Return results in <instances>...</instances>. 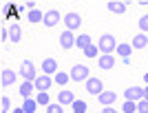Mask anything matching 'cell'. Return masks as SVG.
<instances>
[{"instance_id": "e575fe53", "label": "cell", "mask_w": 148, "mask_h": 113, "mask_svg": "<svg viewBox=\"0 0 148 113\" xmlns=\"http://www.w3.org/2000/svg\"><path fill=\"white\" fill-rule=\"evenodd\" d=\"M13 113H25V111H22V107H20V109H16V111H13Z\"/></svg>"}, {"instance_id": "277c9868", "label": "cell", "mask_w": 148, "mask_h": 113, "mask_svg": "<svg viewBox=\"0 0 148 113\" xmlns=\"http://www.w3.org/2000/svg\"><path fill=\"white\" fill-rule=\"evenodd\" d=\"M71 80L75 82H82V80H88V75H91V71H88V67H84V64H75L73 69H71Z\"/></svg>"}, {"instance_id": "484cf974", "label": "cell", "mask_w": 148, "mask_h": 113, "mask_svg": "<svg viewBox=\"0 0 148 113\" xmlns=\"http://www.w3.org/2000/svg\"><path fill=\"white\" fill-rule=\"evenodd\" d=\"M73 113H86V102L84 100H75L73 102Z\"/></svg>"}, {"instance_id": "f546056e", "label": "cell", "mask_w": 148, "mask_h": 113, "mask_svg": "<svg viewBox=\"0 0 148 113\" xmlns=\"http://www.w3.org/2000/svg\"><path fill=\"white\" fill-rule=\"evenodd\" d=\"M137 113H148V100H139L137 102Z\"/></svg>"}, {"instance_id": "d590c367", "label": "cell", "mask_w": 148, "mask_h": 113, "mask_svg": "<svg viewBox=\"0 0 148 113\" xmlns=\"http://www.w3.org/2000/svg\"><path fill=\"white\" fill-rule=\"evenodd\" d=\"M144 82H148V73H146V75H144Z\"/></svg>"}, {"instance_id": "44dd1931", "label": "cell", "mask_w": 148, "mask_h": 113, "mask_svg": "<svg viewBox=\"0 0 148 113\" xmlns=\"http://www.w3.org/2000/svg\"><path fill=\"white\" fill-rule=\"evenodd\" d=\"M36 109H38V102L31 100V98H27L25 104H22V111H25V113H36Z\"/></svg>"}, {"instance_id": "836d02e7", "label": "cell", "mask_w": 148, "mask_h": 113, "mask_svg": "<svg viewBox=\"0 0 148 113\" xmlns=\"http://www.w3.org/2000/svg\"><path fill=\"white\" fill-rule=\"evenodd\" d=\"M144 100H148V87L144 89Z\"/></svg>"}, {"instance_id": "4fadbf2b", "label": "cell", "mask_w": 148, "mask_h": 113, "mask_svg": "<svg viewBox=\"0 0 148 113\" xmlns=\"http://www.w3.org/2000/svg\"><path fill=\"white\" fill-rule=\"evenodd\" d=\"M115 98H117V95H115V91H102V93L97 95V100H99V104H104V107H111L113 102H115Z\"/></svg>"}, {"instance_id": "e0dca14e", "label": "cell", "mask_w": 148, "mask_h": 113, "mask_svg": "<svg viewBox=\"0 0 148 113\" xmlns=\"http://www.w3.org/2000/svg\"><path fill=\"white\" fill-rule=\"evenodd\" d=\"M33 87H36V84H33V82H29V80H25L22 82V84H20V95H22V98H29L31 95V91H33Z\"/></svg>"}, {"instance_id": "d6986e66", "label": "cell", "mask_w": 148, "mask_h": 113, "mask_svg": "<svg viewBox=\"0 0 148 113\" xmlns=\"http://www.w3.org/2000/svg\"><path fill=\"white\" fill-rule=\"evenodd\" d=\"M130 51H133V44H130V42H122V44H117V53L124 58V60L130 56Z\"/></svg>"}, {"instance_id": "5bb4252c", "label": "cell", "mask_w": 148, "mask_h": 113, "mask_svg": "<svg viewBox=\"0 0 148 113\" xmlns=\"http://www.w3.org/2000/svg\"><path fill=\"white\" fill-rule=\"evenodd\" d=\"M16 78H18V75L13 73L11 69H2V73H0V84H2V87H9V84L16 82Z\"/></svg>"}, {"instance_id": "4316f807", "label": "cell", "mask_w": 148, "mask_h": 113, "mask_svg": "<svg viewBox=\"0 0 148 113\" xmlns=\"http://www.w3.org/2000/svg\"><path fill=\"white\" fill-rule=\"evenodd\" d=\"M122 111H124V113H135V111H137V102L126 100V102H124V107H122Z\"/></svg>"}, {"instance_id": "d6a6232c", "label": "cell", "mask_w": 148, "mask_h": 113, "mask_svg": "<svg viewBox=\"0 0 148 113\" xmlns=\"http://www.w3.org/2000/svg\"><path fill=\"white\" fill-rule=\"evenodd\" d=\"M7 38H9V33H7L5 29H2V31H0V40H7Z\"/></svg>"}, {"instance_id": "ba28073f", "label": "cell", "mask_w": 148, "mask_h": 113, "mask_svg": "<svg viewBox=\"0 0 148 113\" xmlns=\"http://www.w3.org/2000/svg\"><path fill=\"white\" fill-rule=\"evenodd\" d=\"M60 11H56V9H51V11H47L44 13V27H56V25H60Z\"/></svg>"}, {"instance_id": "3957f363", "label": "cell", "mask_w": 148, "mask_h": 113, "mask_svg": "<svg viewBox=\"0 0 148 113\" xmlns=\"http://www.w3.org/2000/svg\"><path fill=\"white\" fill-rule=\"evenodd\" d=\"M64 25H66L69 31H75V29H80L82 27V16L75 11H69L66 16H64Z\"/></svg>"}, {"instance_id": "83f0119b", "label": "cell", "mask_w": 148, "mask_h": 113, "mask_svg": "<svg viewBox=\"0 0 148 113\" xmlns=\"http://www.w3.org/2000/svg\"><path fill=\"white\" fill-rule=\"evenodd\" d=\"M0 107H2V113H9L11 102H9V98H7V95H2V98H0Z\"/></svg>"}, {"instance_id": "7402d4cb", "label": "cell", "mask_w": 148, "mask_h": 113, "mask_svg": "<svg viewBox=\"0 0 148 113\" xmlns=\"http://www.w3.org/2000/svg\"><path fill=\"white\" fill-rule=\"evenodd\" d=\"M53 80H56L58 84H60V87H64V84H66V82L71 80V75H69V73H64V71H58V73H56V78H53Z\"/></svg>"}, {"instance_id": "6da1fadb", "label": "cell", "mask_w": 148, "mask_h": 113, "mask_svg": "<svg viewBox=\"0 0 148 113\" xmlns=\"http://www.w3.org/2000/svg\"><path fill=\"white\" fill-rule=\"evenodd\" d=\"M97 47L102 53H111L113 56V51H117V40H115V36L113 33H102L97 40Z\"/></svg>"}, {"instance_id": "8992f818", "label": "cell", "mask_w": 148, "mask_h": 113, "mask_svg": "<svg viewBox=\"0 0 148 113\" xmlns=\"http://www.w3.org/2000/svg\"><path fill=\"white\" fill-rule=\"evenodd\" d=\"M124 95H126V100H130V102H139V100H144V89L142 87H128L124 91Z\"/></svg>"}, {"instance_id": "7a4b0ae2", "label": "cell", "mask_w": 148, "mask_h": 113, "mask_svg": "<svg viewBox=\"0 0 148 113\" xmlns=\"http://www.w3.org/2000/svg\"><path fill=\"white\" fill-rule=\"evenodd\" d=\"M20 78H25L29 82H36V64L31 62V60H25V62L20 64Z\"/></svg>"}, {"instance_id": "4dcf8cb0", "label": "cell", "mask_w": 148, "mask_h": 113, "mask_svg": "<svg viewBox=\"0 0 148 113\" xmlns=\"http://www.w3.org/2000/svg\"><path fill=\"white\" fill-rule=\"evenodd\" d=\"M139 29H142V33L148 31V16H142V18H139Z\"/></svg>"}, {"instance_id": "9a60e30c", "label": "cell", "mask_w": 148, "mask_h": 113, "mask_svg": "<svg viewBox=\"0 0 148 113\" xmlns=\"http://www.w3.org/2000/svg\"><path fill=\"white\" fill-rule=\"evenodd\" d=\"M133 49H144V47H146L148 44V36L146 33H137V36H133Z\"/></svg>"}, {"instance_id": "1f68e13d", "label": "cell", "mask_w": 148, "mask_h": 113, "mask_svg": "<svg viewBox=\"0 0 148 113\" xmlns=\"http://www.w3.org/2000/svg\"><path fill=\"white\" fill-rule=\"evenodd\" d=\"M102 113H117V111H115L113 107H104V111H102Z\"/></svg>"}, {"instance_id": "ac0fdd59", "label": "cell", "mask_w": 148, "mask_h": 113, "mask_svg": "<svg viewBox=\"0 0 148 113\" xmlns=\"http://www.w3.org/2000/svg\"><path fill=\"white\" fill-rule=\"evenodd\" d=\"M106 7H108V11H113V13H124L126 11V5H124V2H115V0L106 2Z\"/></svg>"}, {"instance_id": "f1b7e54d", "label": "cell", "mask_w": 148, "mask_h": 113, "mask_svg": "<svg viewBox=\"0 0 148 113\" xmlns=\"http://www.w3.org/2000/svg\"><path fill=\"white\" fill-rule=\"evenodd\" d=\"M47 113H64V107H62V104H49V107H47Z\"/></svg>"}, {"instance_id": "5b68a950", "label": "cell", "mask_w": 148, "mask_h": 113, "mask_svg": "<svg viewBox=\"0 0 148 113\" xmlns=\"http://www.w3.org/2000/svg\"><path fill=\"white\" fill-rule=\"evenodd\" d=\"M86 91L93 95H99L102 91H104V82L99 80V78H88L86 80Z\"/></svg>"}, {"instance_id": "9c48e42d", "label": "cell", "mask_w": 148, "mask_h": 113, "mask_svg": "<svg viewBox=\"0 0 148 113\" xmlns=\"http://www.w3.org/2000/svg\"><path fill=\"white\" fill-rule=\"evenodd\" d=\"M97 67H99V69H104V71L113 69V67H115V58H113L111 53H102V56L97 58Z\"/></svg>"}, {"instance_id": "d4e9b609", "label": "cell", "mask_w": 148, "mask_h": 113, "mask_svg": "<svg viewBox=\"0 0 148 113\" xmlns=\"http://www.w3.org/2000/svg\"><path fill=\"white\" fill-rule=\"evenodd\" d=\"M97 51H99V47L91 42V44L86 47V49H84V56H86V58H95V56H97Z\"/></svg>"}, {"instance_id": "30bf717a", "label": "cell", "mask_w": 148, "mask_h": 113, "mask_svg": "<svg viewBox=\"0 0 148 113\" xmlns=\"http://www.w3.org/2000/svg\"><path fill=\"white\" fill-rule=\"evenodd\" d=\"M75 40L77 38L73 36V31H62V36H60V44H62V49H71V47H75Z\"/></svg>"}, {"instance_id": "cb8c5ba5", "label": "cell", "mask_w": 148, "mask_h": 113, "mask_svg": "<svg viewBox=\"0 0 148 113\" xmlns=\"http://www.w3.org/2000/svg\"><path fill=\"white\" fill-rule=\"evenodd\" d=\"M36 102H38V104H42V107H49V104H51V98L47 95V91H40V95L36 98Z\"/></svg>"}, {"instance_id": "2e32d148", "label": "cell", "mask_w": 148, "mask_h": 113, "mask_svg": "<svg viewBox=\"0 0 148 113\" xmlns=\"http://www.w3.org/2000/svg\"><path fill=\"white\" fill-rule=\"evenodd\" d=\"M20 38H22L20 25H9V40H11V42H20Z\"/></svg>"}, {"instance_id": "ffe728a7", "label": "cell", "mask_w": 148, "mask_h": 113, "mask_svg": "<svg viewBox=\"0 0 148 113\" xmlns=\"http://www.w3.org/2000/svg\"><path fill=\"white\" fill-rule=\"evenodd\" d=\"M88 44H91V36H88V33H82V36L77 38V40H75V47H80L82 51L86 49Z\"/></svg>"}, {"instance_id": "52a82bcc", "label": "cell", "mask_w": 148, "mask_h": 113, "mask_svg": "<svg viewBox=\"0 0 148 113\" xmlns=\"http://www.w3.org/2000/svg\"><path fill=\"white\" fill-rule=\"evenodd\" d=\"M53 82H56V80H53L51 75L42 73L40 78H36V82H33V84H36V89H38V91H49V87L53 84Z\"/></svg>"}, {"instance_id": "7c38bea8", "label": "cell", "mask_w": 148, "mask_h": 113, "mask_svg": "<svg viewBox=\"0 0 148 113\" xmlns=\"http://www.w3.org/2000/svg\"><path fill=\"white\" fill-rule=\"evenodd\" d=\"M42 73H47V75H56L58 73V62L53 58H44L42 60Z\"/></svg>"}, {"instance_id": "603a6c76", "label": "cell", "mask_w": 148, "mask_h": 113, "mask_svg": "<svg viewBox=\"0 0 148 113\" xmlns=\"http://www.w3.org/2000/svg\"><path fill=\"white\" fill-rule=\"evenodd\" d=\"M44 20V13L38 11V9H33V11H29V22H42Z\"/></svg>"}, {"instance_id": "8fae6325", "label": "cell", "mask_w": 148, "mask_h": 113, "mask_svg": "<svg viewBox=\"0 0 148 113\" xmlns=\"http://www.w3.org/2000/svg\"><path fill=\"white\" fill-rule=\"evenodd\" d=\"M73 102H75V93H73V91L62 89L60 93H58V104H62V107H64V104H73Z\"/></svg>"}]
</instances>
